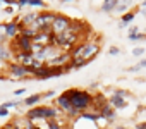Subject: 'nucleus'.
I'll return each mask as SVG.
<instances>
[{
	"label": "nucleus",
	"instance_id": "1",
	"mask_svg": "<svg viewBox=\"0 0 146 129\" xmlns=\"http://www.w3.org/2000/svg\"><path fill=\"white\" fill-rule=\"evenodd\" d=\"M64 95L69 98L72 108H74L76 112H79V115L88 112V108L93 107V95L90 91H84V90H67Z\"/></svg>",
	"mask_w": 146,
	"mask_h": 129
},
{
	"label": "nucleus",
	"instance_id": "2",
	"mask_svg": "<svg viewBox=\"0 0 146 129\" xmlns=\"http://www.w3.org/2000/svg\"><path fill=\"white\" fill-rule=\"evenodd\" d=\"M100 52V43L98 41H81L70 50V59L72 60H88L91 62L93 57Z\"/></svg>",
	"mask_w": 146,
	"mask_h": 129
},
{
	"label": "nucleus",
	"instance_id": "3",
	"mask_svg": "<svg viewBox=\"0 0 146 129\" xmlns=\"http://www.w3.org/2000/svg\"><path fill=\"white\" fill-rule=\"evenodd\" d=\"M58 110L57 107H46V105H41V107H35L31 108L28 114H26V120L31 124L35 119H40V120H57L58 119Z\"/></svg>",
	"mask_w": 146,
	"mask_h": 129
},
{
	"label": "nucleus",
	"instance_id": "4",
	"mask_svg": "<svg viewBox=\"0 0 146 129\" xmlns=\"http://www.w3.org/2000/svg\"><path fill=\"white\" fill-rule=\"evenodd\" d=\"M53 17H55V14L50 12V11L40 12V14L36 16V21H35L33 26H29V28H35L36 31H50L52 23H53Z\"/></svg>",
	"mask_w": 146,
	"mask_h": 129
},
{
	"label": "nucleus",
	"instance_id": "5",
	"mask_svg": "<svg viewBox=\"0 0 146 129\" xmlns=\"http://www.w3.org/2000/svg\"><path fill=\"white\" fill-rule=\"evenodd\" d=\"M65 72V69H60V67H50V66H41L38 71H33L29 72L33 78L36 79H50V78H58Z\"/></svg>",
	"mask_w": 146,
	"mask_h": 129
},
{
	"label": "nucleus",
	"instance_id": "6",
	"mask_svg": "<svg viewBox=\"0 0 146 129\" xmlns=\"http://www.w3.org/2000/svg\"><path fill=\"white\" fill-rule=\"evenodd\" d=\"M70 21H72V19H69L67 16L55 14L53 23H52V28H50V33H52L53 36H57V35H60V33L67 31V29H69V26H70Z\"/></svg>",
	"mask_w": 146,
	"mask_h": 129
},
{
	"label": "nucleus",
	"instance_id": "7",
	"mask_svg": "<svg viewBox=\"0 0 146 129\" xmlns=\"http://www.w3.org/2000/svg\"><path fill=\"white\" fill-rule=\"evenodd\" d=\"M55 107H57V110H60V112H64L67 117H70V119H74V117H79V112H76L74 108H72V105H70V102H69V98L62 93L57 100H55Z\"/></svg>",
	"mask_w": 146,
	"mask_h": 129
},
{
	"label": "nucleus",
	"instance_id": "8",
	"mask_svg": "<svg viewBox=\"0 0 146 129\" xmlns=\"http://www.w3.org/2000/svg\"><path fill=\"white\" fill-rule=\"evenodd\" d=\"M7 72H9V78L11 79H24V78L31 76L29 74V69L19 66V64H16V62H9L7 64Z\"/></svg>",
	"mask_w": 146,
	"mask_h": 129
},
{
	"label": "nucleus",
	"instance_id": "9",
	"mask_svg": "<svg viewBox=\"0 0 146 129\" xmlns=\"http://www.w3.org/2000/svg\"><path fill=\"white\" fill-rule=\"evenodd\" d=\"M70 64V53H65V52H60L55 59H52L48 64L45 66H50V67H60V69H67Z\"/></svg>",
	"mask_w": 146,
	"mask_h": 129
},
{
	"label": "nucleus",
	"instance_id": "10",
	"mask_svg": "<svg viewBox=\"0 0 146 129\" xmlns=\"http://www.w3.org/2000/svg\"><path fill=\"white\" fill-rule=\"evenodd\" d=\"M31 47H33V41H31V40H28V38H24V36H21V35H17V36L14 38V48H16V52L31 53Z\"/></svg>",
	"mask_w": 146,
	"mask_h": 129
},
{
	"label": "nucleus",
	"instance_id": "11",
	"mask_svg": "<svg viewBox=\"0 0 146 129\" xmlns=\"http://www.w3.org/2000/svg\"><path fill=\"white\" fill-rule=\"evenodd\" d=\"M14 59H16V64H19V66H23V67H26V69H31L33 62H35V59H33V53H23V52H16V53H14Z\"/></svg>",
	"mask_w": 146,
	"mask_h": 129
},
{
	"label": "nucleus",
	"instance_id": "12",
	"mask_svg": "<svg viewBox=\"0 0 146 129\" xmlns=\"http://www.w3.org/2000/svg\"><path fill=\"white\" fill-rule=\"evenodd\" d=\"M98 114H100V117L103 119V120H107V122H112L115 117H117V114H115V108H112L110 105H108V102L98 110Z\"/></svg>",
	"mask_w": 146,
	"mask_h": 129
},
{
	"label": "nucleus",
	"instance_id": "13",
	"mask_svg": "<svg viewBox=\"0 0 146 129\" xmlns=\"http://www.w3.org/2000/svg\"><path fill=\"white\" fill-rule=\"evenodd\" d=\"M4 29H5V38L7 40H14L17 35H19V24L11 21V23H5L4 24Z\"/></svg>",
	"mask_w": 146,
	"mask_h": 129
},
{
	"label": "nucleus",
	"instance_id": "14",
	"mask_svg": "<svg viewBox=\"0 0 146 129\" xmlns=\"http://www.w3.org/2000/svg\"><path fill=\"white\" fill-rule=\"evenodd\" d=\"M107 102H108V105L112 108H124L127 105V100L124 96H119V95H112L110 100H107Z\"/></svg>",
	"mask_w": 146,
	"mask_h": 129
},
{
	"label": "nucleus",
	"instance_id": "15",
	"mask_svg": "<svg viewBox=\"0 0 146 129\" xmlns=\"http://www.w3.org/2000/svg\"><path fill=\"white\" fill-rule=\"evenodd\" d=\"M12 57H14V53H12V50L7 43L0 45V62H9Z\"/></svg>",
	"mask_w": 146,
	"mask_h": 129
},
{
	"label": "nucleus",
	"instance_id": "16",
	"mask_svg": "<svg viewBox=\"0 0 146 129\" xmlns=\"http://www.w3.org/2000/svg\"><path fill=\"white\" fill-rule=\"evenodd\" d=\"M40 100H41V95H40V93H35V95L24 98V105H26V107H35Z\"/></svg>",
	"mask_w": 146,
	"mask_h": 129
},
{
	"label": "nucleus",
	"instance_id": "17",
	"mask_svg": "<svg viewBox=\"0 0 146 129\" xmlns=\"http://www.w3.org/2000/svg\"><path fill=\"white\" fill-rule=\"evenodd\" d=\"M117 0H105L103 2V5H102V11L103 12H113L115 11V7H117Z\"/></svg>",
	"mask_w": 146,
	"mask_h": 129
},
{
	"label": "nucleus",
	"instance_id": "18",
	"mask_svg": "<svg viewBox=\"0 0 146 129\" xmlns=\"http://www.w3.org/2000/svg\"><path fill=\"white\" fill-rule=\"evenodd\" d=\"M79 117H81V119H86V120H93V122H96V120L102 119L98 112H84V114H81Z\"/></svg>",
	"mask_w": 146,
	"mask_h": 129
},
{
	"label": "nucleus",
	"instance_id": "19",
	"mask_svg": "<svg viewBox=\"0 0 146 129\" xmlns=\"http://www.w3.org/2000/svg\"><path fill=\"white\" fill-rule=\"evenodd\" d=\"M134 17H136V12H134V11L122 14V21H120V26H125V24H129V23H131Z\"/></svg>",
	"mask_w": 146,
	"mask_h": 129
},
{
	"label": "nucleus",
	"instance_id": "20",
	"mask_svg": "<svg viewBox=\"0 0 146 129\" xmlns=\"http://www.w3.org/2000/svg\"><path fill=\"white\" fill-rule=\"evenodd\" d=\"M46 127H48V129H64L57 120H48V122H46Z\"/></svg>",
	"mask_w": 146,
	"mask_h": 129
},
{
	"label": "nucleus",
	"instance_id": "21",
	"mask_svg": "<svg viewBox=\"0 0 146 129\" xmlns=\"http://www.w3.org/2000/svg\"><path fill=\"white\" fill-rule=\"evenodd\" d=\"M26 5H33V7H43L41 0H26Z\"/></svg>",
	"mask_w": 146,
	"mask_h": 129
},
{
	"label": "nucleus",
	"instance_id": "22",
	"mask_svg": "<svg viewBox=\"0 0 146 129\" xmlns=\"http://www.w3.org/2000/svg\"><path fill=\"white\" fill-rule=\"evenodd\" d=\"M17 105H19V102H16V100H12V102H5V103H4L2 107L9 110V108H14V107H17Z\"/></svg>",
	"mask_w": 146,
	"mask_h": 129
},
{
	"label": "nucleus",
	"instance_id": "23",
	"mask_svg": "<svg viewBox=\"0 0 146 129\" xmlns=\"http://www.w3.org/2000/svg\"><path fill=\"white\" fill-rule=\"evenodd\" d=\"M5 29H4V24H0V45H4L5 43Z\"/></svg>",
	"mask_w": 146,
	"mask_h": 129
},
{
	"label": "nucleus",
	"instance_id": "24",
	"mask_svg": "<svg viewBox=\"0 0 146 129\" xmlns=\"http://www.w3.org/2000/svg\"><path fill=\"white\" fill-rule=\"evenodd\" d=\"M144 38V35H141V33H129V40H143Z\"/></svg>",
	"mask_w": 146,
	"mask_h": 129
},
{
	"label": "nucleus",
	"instance_id": "25",
	"mask_svg": "<svg viewBox=\"0 0 146 129\" xmlns=\"http://www.w3.org/2000/svg\"><path fill=\"white\" fill-rule=\"evenodd\" d=\"M143 53H144V48H141V47H137V48L132 50V55H134V57H141Z\"/></svg>",
	"mask_w": 146,
	"mask_h": 129
},
{
	"label": "nucleus",
	"instance_id": "26",
	"mask_svg": "<svg viewBox=\"0 0 146 129\" xmlns=\"http://www.w3.org/2000/svg\"><path fill=\"white\" fill-rule=\"evenodd\" d=\"M125 9H127V4H120V2H119L117 7H115V11H119V12H124Z\"/></svg>",
	"mask_w": 146,
	"mask_h": 129
},
{
	"label": "nucleus",
	"instance_id": "27",
	"mask_svg": "<svg viewBox=\"0 0 146 129\" xmlns=\"http://www.w3.org/2000/svg\"><path fill=\"white\" fill-rule=\"evenodd\" d=\"M9 115V110L4 108V107H0V117H7Z\"/></svg>",
	"mask_w": 146,
	"mask_h": 129
},
{
	"label": "nucleus",
	"instance_id": "28",
	"mask_svg": "<svg viewBox=\"0 0 146 129\" xmlns=\"http://www.w3.org/2000/svg\"><path fill=\"white\" fill-rule=\"evenodd\" d=\"M52 96H53V91H52V90H50V91H45V93L41 95V98H52Z\"/></svg>",
	"mask_w": 146,
	"mask_h": 129
},
{
	"label": "nucleus",
	"instance_id": "29",
	"mask_svg": "<svg viewBox=\"0 0 146 129\" xmlns=\"http://www.w3.org/2000/svg\"><path fill=\"white\" fill-rule=\"evenodd\" d=\"M113 95H119V96H124V98H125V96H127V91H124V90H117Z\"/></svg>",
	"mask_w": 146,
	"mask_h": 129
},
{
	"label": "nucleus",
	"instance_id": "30",
	"mask_svg": "<svg viewBox=\"0 0 146 129\" xmlns=\"http://www.w3.org/2000/svg\"><path fill=\"white\" fill-rule=\"evenodd\" d=\"M17 7H26V0H17V2H14Z\"/></svg>",
	"mask_w": 146,
	"mask_h": 129
},
{
	"label": "nucleus",
	"instance_id": "31",
	"mask_svg": "<svg viewBox=\"0 0 146 129\" xmlns=\"http://www.w3.org/2000/svg\"><path fill=\"white\" fill-rule=\"evenodd\" d=\"M129 71H131V72H137V71H141V66H139V64H137V66H134V67H131Z\"/></svg>",
	"mask_w": 146,
	"mask_h": 129
},
{
	"label": "nucleus",
	"instance_id": "32",
	"mask_svg": "<svg viewBox=\"0 0 146 129\" xmlns=\"http://www.w3.org/2000/svg\"><path fill=\"white\" fill-rule=\"evenodd\" d=\"M110 53H112V55H117V53H119V48H117V47H112V48H110Z\"/></svg>",
	"mask_w": 146,
	"mask_h": 129
},
{
	"label": "nucleus",
	"instance_id": "33",
	"mask_svg": "<svg viewBox=\"0 0 146 129\" xmlns=\"http://www.w3.org/2000/svg\"><path fill=\"white\" fill-rule=\"evenodd\" d=\"M136 129H146V122H141V124H137V126H136Z\"/></svg>",
	"mask_w": 146,
	"mask_h": 129
},
{
	"label": "nucleus",
	"instance_id": "34",
	"mask_svg": "<svg viewBox=\"0 0 146 129\" xmlns=\"http://www.w3.org/2000/svg\"><path fill=\"white\" fill-rule=\"evenodd\" d=\"M26 91V88H21V90H16V95H23Z\"/></svg>",
	"mask_w": 146,
	"mask_h": 129
},
{
	"label": "nucleus",
	"instance_id": "35",
	"mask_svg": "<svg viewBox=\"0 0 146 129\" xmlns=\"http://www.w3.org/2000/svg\"><path fill=\"white\" fill-rule=\"evenodd\" d=\"M23 129H31V124H26V126H24Z\"/></svg>",
	"mask_w": 146,
	"mask_h": 129
},
{
	"label": "nucleus",
	"instance_id": "36",
	"mask_svg": "<svg viewBox=\"0 0 146 129\" xmlns=\"http://www.w3.org/2000/svg\"><path fill=\"white\" fill-rule=\"evenodd\" d=\"M141 5H143V7H146V0H144V2H143V4H141Z\"/></svg>",
	"mask_w": 146,
	"mask_h": 129
},
{
	"label": "nucleus",
	"instance_id": "37",
	"mask_svg": "<svg viewBox=\"0 0 146 129\" xmlns=\"http://www.w3.org/2000/svg\"><path fill=\"white\" fill-rule=\"evenodd\" d=\"M0 5H2V2H0Z\"/></svg>",
	"mask_w": 146,
	"mask_h": 129
}]
</instances>
